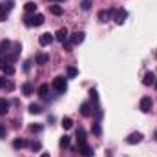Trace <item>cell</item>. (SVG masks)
Returning <instances> with one entry per match:
<instances>
[{
  "instance_id": "cell-36",
  "label": "cell",
  "mask_w": 157,
  "mask_h": 157,
  "mask_svg": "<svg viewBox=\"0 0 157 157\" xmlns=\"http://www.w3.org/2000/svg\"><path fill=\"white\" fill-rule=\"evenodd\" d=\"M4 86H6V78H2V77H0V90H2Z\"/></svg>"
},
{
  "instance_id": "cell-21",
  "label": "cell",
  "mask_w": 157,
  "mask_h": 157,
  "mask_svg": "<svg viewBox=\"0 0 157 157\" xmlns=\"http://www.w3.org/2000/svg\"><path fill=\"white\" fill-rule=\"evenodd\" d=\"M48 91H49V84H40L39 90H37V93L40 97H48Z\"/></svg>"
},
{
  "instance_id": "cell-30",
  "label": "cell",
  "mask_w": 157,
  "mask_h": 157,
  "mask_svg": "<svg viewBox=\"0 0 157 157\" xmlns=\"http://www.w3.org/2000/svg\"><path fill=\"white\" fill-rule=\"evenodd\" d=\"M80 7H82L84 11H88V9L91 7V0H82V2H80Z\"/></svg>"
},
{
  "instance_id": "cell-17",
  "label": "cell",
  "mask_w": 157,
  "mask_h": 157,
  "mask_svg": "<svg viewBox=\"0 0 157 157\" xmlns=\"http://www.w3.org/2000/svg\"><path fill=\"white\" fill-rule=\"evenodd\" d=\"M7 110H9V101L0 99V117H4V115L7 113Z\"/></svg>"
},
{
  "instance_id": "cell-7",
  "label": "cell",
  "mask_w": 157,
  "mask_h": 157,
  "mask_svg": "<svg viewBox=\"0 0 157 157\" xmlns=\"http://www.w3.org/2000/svg\"><path fill=\"white\" fill-rule=\"evenodd\" d=\"M143 141V133L141 132H133V133H130L128 137H126V143L128 144H137V143H141Z\"/></svg>"
},
{
  "instance_id": "cell-29",
  "label": "cell",
  "mask_w": 157,
  "mask_h": 157,
  "mask_svg": "<svg viewBox=\"0 0 157 157\" xmlns=\"http://www.w3.org/2000/svg\"><path fill=\"white\" fill-rule=\"evenodd\" d=\"M29 132L31 133H40L42 132V124H31L29 126Z\"/></svg>"
},
{
  "instance_id": "cell-32",
  "label": "cell",
  "mask_w": 157,
  "mask_h": 157,
  "mask_svg": "<svg viewBox=\"0 0 157 157\" xmlns=\"http://www.w3.org/2000/svg\"><path fill=\"white\" fill-rule=\"evenodd\" d=\"M6 132H7V130H6V126L0 122V139H6Z\"/></svg>"
},
{
  "instance_id": "cell-13",
  "label": "cell",
  "mask_w": 157,
  "mask_h": 157,
  "mask_svg": "<svg viewBox=\"0 0 157 157\" xmlns=\"http://www.w3.org/2000/svg\"><path fill=\"white\" fill-rule=\"evenodd\" d=\"M9 48H11V42H9V40H2V42H0V57L7 55V53H9Z\"/></svg>"
},
{
  "instance_id": "cell-3",
  "label": "cell",
  "mask_w": 157,
  "mask_h": 157,
  "mask_svg": "<svg viewBox=\"0 0 157 157\" xmlns=\"http://www.w3.org/2000/svg\"><path fill=\"white\" fill-rule=\"evenodd\" d=\"M0 70H2L6 75H13V73H15V68L11 66V60H9L7 57H6V59L0 57Z\"/></svg>"
},
{
  "instance_id": "cell-6",
  "label": "cell",
  "mask_w": 157,
  "mask_h": 157,
  "mask_svg": "<svg viewBox=\"0 0 157 157\" xmlns=\"http://www.w3.org/2000/svg\"><path fill=\"white\" fill-rule=\"evenodd\" d=\"M77 150H78V154H80L82 157H93V148H91L88 143H80Z\"/></svg>"
},
{
  "instance_id": "cell-23",
  "label": "cell",
  "mask_w": 157,
  "mask_h": 157,
  "mask_svg": "<svg viewBox=\"0 0 157 157\" xmlns=\"http://www.w3.org/2000/svg\"><path fill=\"white\" fill-rule=\"evenodd\" d=\"M26 144H28V143H26L24 139H15V141H13V148H15V150H22Z\"/></svg>"
},
{
  "instance_id": "cell-8",
  "label": "cell",
  "mask_w": 157,
  "mask_h": 157,
  "mask_svg": "<svg viewBox=\"0 0 157 157\" xmlns=\"http://www.w3.org/2000/svg\"><path fill=\"white\" fill-rule=\"evenodd\" d=\"M126 17H128V13L124 11V9H115V15H113V20H115V24H124V20H126Z\"/></svg>"
},
{
  "instance_id": "cell-14",
  "label": "cell",
  "mask_w": 157,
  "mask_h": 157,
  "mask_svg": "<svg viewBox=\"0 0 157 157\" xmlns=\"http://www.w3.org/2000/svg\"><path fill=\"white\" fill-rule=\"evenodd\" d=\"M155 82V75H154V71H148L146 75H144V78H143V84L144 86H152Z\"/></svg>"
},
{
  "instance_id": "cell-27",
  "label": "cell",
  "mask_w": 157,
  "mask_h": 157,
  "mask_svg": "<svg viewBox=\"0 0 157 157\" xmlns=\"http://www.w3.org/2000/svg\"><path fill=\"white\" fill-rule=\"evenodd\" d=\"M7 13H9V11L6 9V6H4V4H0V22H4V20L7 18Z\"/></svg>"
},
{
  "instance_id": "cell-35",
  "label": "cell",
  "mask_w": 157,
  "mask_h": 157,
  "mask_svg": "<svg viewBox=\"0 0 157 157\" xmlns=\"http://www.w3.org/2000/svg\"><path fill=\"white\" fill-rule=\"evenodd\" d=\"M29 68H31V60H28V62L24 64V71H29Z\"/></svg>"
},
{
  "instance_id": "cell-9",
  "label": "cell",
  "mask_w": 157,
  "mask_h": 157,
  "mask_svg": "<svg viewBox=\"0 0 157 157\" xmlns=\"http://www.w3.org/2000/svg\"><path fill=\"white\" fill-rule=\"evenodd\" d=\"M53 39H55V37H53L51 33H42L39 37V44L40 46H49V44L53 42Z\"/></svg>"
},
{
  "instance_id": "cell-2",
  "label": "cell",
  "mask_w": 157,
  "mask_h": 157,
  "mask_svg": "<svg viewBox=\"0 0 157 157\" xmlns=\"http://www.w3.org/2000/svg\"><path fill=\"white\" fill-rule=\"evenodd\" d=\"M51 88H53L55 91H59V93H66V90H68V82H66V78L64 77H55L53 78V82H51Z\"/></svg>"
},
{
  "instance_id": "cell-18",
  "label": "cell",
  "mask_w": 157,
  "mask_h": 157,
  "mask_svg": "<svg viewBox=\"0 0 157 157\" xmlns=\"http://www.w3.org/2000/svg\"><path fill=\"white\" fill-rule=\"evenodd\" d=\"M24 9H26L28 15H33V13L37 11V4H35V2H26V4H24Z\"/></svg>"
},
{
  "instance_id": "cell-1",
  "label": "cell",
  "mask_w": 157,
  "mask_h": 157,
  "mask_svg": "<svg viewBox=\"0 0 157 157\" xmlns=\"http://www.w3.org/2000/svg\"><path fill=\"white\" fill-rule=\"evenodd\" d=\"M44 15L42 13H33V15H26V18H24V24L28 26V28H37V26H42L44 24Z\"/></svg>"
},
{
  "instance_id": "cell-22",
  "label": "cell",
  "mask_w": 157,
  "mask_h": 157,
  "mask_svg": "<svg viewBox=\"0 0 157 157\" xmlns=\"http://www.w3.org/2000/svg\"><path fill=\"white\" fill-rule=\"evenodd\" d=\"M29 113H33V115H39V113H42V106L40 104H29Z\"/></svg>"
},
{
  "instance_id": "cell-5",
  "label": "cell",
  "mask_w": 157,
  "mask_h": 157,
  "mask_svg": "<svg viewBox=\"0 0 157 157\" xmlns=\"http://www.w3.org/2000/svg\"><path fill=\"white\" fill-rule=\"evenodd\" d=\"M113 15H115V9L113 7H108V9H102V11H99V22H108L110 18H113Z\"/></svg>"
},
{
  "instance_id": "cell-34",
  "label": "cell",
  "mask_w": 157,
  "mask_h": 157,
  "mask_svg": "<svg viewBox=\"0 0 157 157\" xmlns=\"http://www.w3.org/2000/svg\"><path fill=\"white\" fill-rule=\"evenodd\" d=\"M62 48H64V51H71V42H68V40H66V42L62 44Z\"/></svg>"
},
{
  "instance_id": "cell-19",
  "label": "cell",
  "mask_w": 157,
  "mask_h": 157,
  "mask_svg": "<svg viewBox=\"0 0 157 157\" xmlns=\"http://www.w3.org/2000/svg\"><path fill=\"white\" fill-rule=\"evenodd\" d=\"M60 148H70L71 146V137L70 135H64V137H60Z\"/></svg>"
},
{
  "instance_id": "cell-40",
  "label": "cell",
  "mask_w": 157,
  "mask_h": 157,
  "mask_svg": "<svg viewBox=\"0 0 157 157\" xmlns=\"http://www.w3.org/2000/svg\"><path fill=\"white\" fill-rule=\"evenodd\" d=\"M155 139H157V132H155Z\"/></svg>"
},
{
  "instance_id": "cell-33",
  "label": "cell",
  "mask_w": 157,
  "mask_h": 157,
  "mask_svg": "<svg viewBox=\"0 0 157 157\" xmlns=\"http://www.w3.org/2000/svg\"><path fill=\"white\" fill-rule=\"evenodd\" d=\"M90 97H91L93 101H97V99H99V95H97V90H93V88H91V90H90Z\"/></svg>"
},
{
  "instance_id": "cell-4",
  "label": "cell",
  "mask_w": 157,
  "mask_h": 157,
  "mask_svg": "<svg viewBox=\"0 0 157 157\" xmlns=\"http://www.w3.org/2000/svg\"><path fill=\"white\" fill-rule=\"evenodd\" d=\"M152 106H154L152 97H143V99H141V102H139V108H141V112H143V113H150V112H152Z\"/></svg>"
},
{
  "instance_id": "cell-16",
  "label": "cell",
  "mask_w": 157,
  "mask_h": 157,
  "mask_svg": "<svg viewBox=\"0 0 157 157\" xmlns=\"http://www.w3.org/2000/svg\"><path fill=\"white\" fill-rule=\"evenodd\" d=\"M22 93H24L26 97L33 95V84H31V82H24V84H22Z\"/></svg>"
},
{
  "instance_id": "cell-15",
  "label": "cell",
  "mask_w": 157,
  "mask_h": 157,
  "mask_svg": "<svg viewBox=\"0 0 157 157\" xmlns=\"http://www.w3.org/2000/svg\"><path fill=\"white\" fill-rule=\"evenodd\" d=\"M49 11H51L55 17H60V15L64 13V7H62V6H59V4H53V6H49Z\"/></svg>"
},
{
  "instance_id": "cell-38",
  "label": "cell",
  "mask_w": 157,
  "mask_h": 157,
  "mask_svg": "<svg viewBox=\"0 0 157 157\" xmlns=\"http://www.w3.org/2000/svg\"><path fill=\"white\" fill-rule=\"evenodd\" d=\"M40 157H51V155H49L48 152H44V154H42V155H40Z\"/></svg>"
},
{
  "instance_id": "cell-26",
  "label": "cell",
  "mask_w": 157,
  "mask_h": 157,
  "mask_svg": "<svg viewBox=\"0 0 157 157\" xmlns=\"http://www.w3.org/2000/svg\"><path fill=\"white\" fill-rule=\"evenodd\" d=\"M62 128H64V130H71V128H73V121L70 117H64L62 119Z\"/></svg>"
},
{
  "instance_id": "cell-39",
  "label": "cell",
  "mask_w": 157,
  "mask_h": 157,
  "mask_svg": "<svg viewBox=\"0 0 157 157\" xmlns=\"http://www.w3.org/2000/svg\"><path fill=\"white\" fill-rule=\"evenodd\" d=\"M154 86H155V90H157V78H155V82H154Z\"/></svg>"
},
{
  "instance_id": "cell-11",
  "label": "cell",
  "mask_w": 157,
  "mask_h": 157,
  "mask_svg": "<svg viewBox=\"0 0 157 157\" xmlns=\"http://www.w3.org/2000/svg\"><path fill=\"white\" fill-rule=\"evenodd\" d=\"M55 39L59 40L60 44H64V42L68 40V29H66V28H60V29L55 33Z\"/></svg>"
},
{
  "instance_id": "cell-12",
  "label": "cell",
  "mask_w": 157,
  "mask_h": 157,
  "mask_svg": "<svg viewBox=\"0 0 157 157\" xmlns=\"http://www.w3.org/2000/svg\"><path fill=\"white\" fill-rule=\"evenodd\" d=\"M70 42H71L73 46H77V44H82V42H84V33H82V31H77V33H73V35H71V39H70Z\"/></svg>"
},
{
  "instance_id": "cell-31",
  "label": "cell",
  "mask_w": 157,
  "mask_h": 157,
  "mask_svg": "<svg viewBox=\"0 0 157 157\" xmlns=\"http://www.w3.org/2000/svg\"><path fill=\"white\" fill-rule=\"evenodd\" d=\"M29 146H31V150H33V152H39L40 148H42V144H40L39 141H33V143H31Z\"/></svg>"
},
{
  "instance_id": "cell-20",
  "label": "cell",
  "mask_w": 157,
  "mask_h": 157,
  "mask_svg": "<svg viewBox=\"0 0 157 157\" xmlns=\"http://www.w3.org/2000/svg\"><path fill=\"white\" fill-rule=\"evenodd\" d=\"M48 62H49V55H46V53H39V55H37V64L44 66V64H48Z\"/></svg>"
},
{
  "instance_id": "cell-25",
  "label": "cell",
  "mask_w": 157,
  "mask_h": 157,
  "mask_svg": "<svg viewBox=\"0 0 157 157\" xmlns=\"http://www.w3.org/2000/svg\"><path fill=\"white\" fill-rule=\"evenodd\" d=\"M77 141H78V144L86 143V132H84V128H78L77 130Z\"/></svg>"
},
{
  "instance_id": "cell-10",
  "label": "cell",
  "mask_w": 157,
  "mask_h": 157,
  "mask_svg": "<svg viewBox=\"0 0 157 157\" xmlns=\"http://www.w3.org/2000/svg\"><path fill=\"white\" fill-rule=\"evenodd\" d=\"M91 113H93V108L90 106V102H82L80 104V115L82 117H90Z\"/></svg>"
},
{
  "instance_id": "cell-28",
  "label": "cell",
  "mask_w": 157,
  "mask_h": 157,
  "mask_svg": "<svg viewBox=\"0 0 157 157\" xmlns=\"http://www.w3.org/2000/svg\"><path fill=\"white\" fill-rule=\"evenodd\" d=\"M66 73H68V78H73V77H77V75H78L77 68H73V66H70V68L66 70Z\"/></svg>"
},
{
  "instance_id": "cell-37",
  "label": "cell",
  "mask_w": 157,
  "mask_h": 157,
  "mask_svg": "<svg viewBox=\"0 0 157 157\" xmlns=\"http://www.w3.org/2000/svg\"><path fill=\"white\" fill-rule=\"evenodd\" d=\"M4 88H7V90H13V84H11V82H6V86H4Z\"/></svg>"
},
{
  "instance_id": "cell-24",
  "label": "cell",
  "mask_w": 157,
  "mask_h": 157,
  "mask_svg": "<svg viewBox=\"0 0 157 157\" xmlns=\"http://www.w3.org/2000/svg\"><path fill=\"white\" fill-rule=\"evenodd\" d=\"M91 132H93L97 137L102 133V130H101V121H95V122H93V126H91Z\"/></svg>"
},
{
  "instance_id": "cell-41",
  "label": "cell",
  "mask_w": 157,
  "mask_h": 157,
  "mask_svg": "<svg viewBox=\"0 0 157 157\" xmlns=\"http://www.w3.org/2000/svg\"><path fill=\"white\" fill-rule=\"evenodd\" d=\"M155 59H157V51H155Z\"/></svg>"
}]
</instances>
